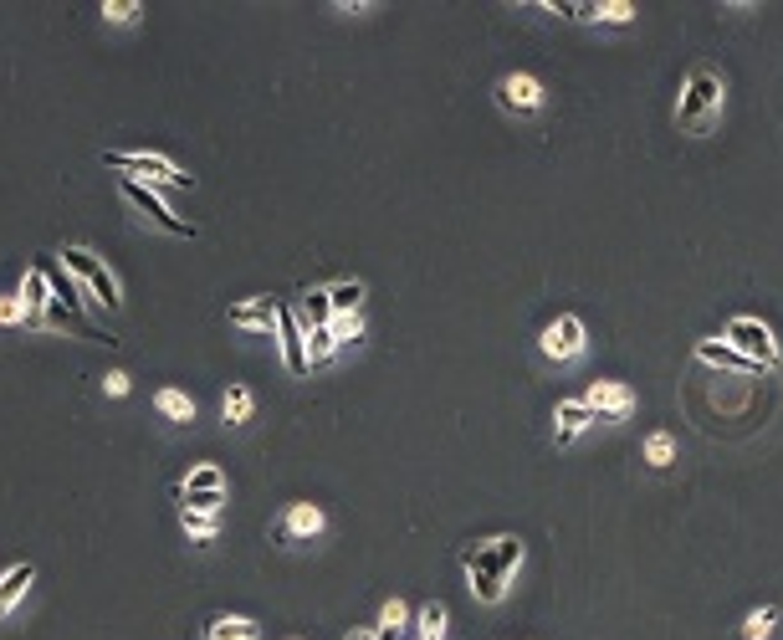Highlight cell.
Instances as JSON below:
<instances>
[{
    "label": "cell",
    "instance_id": "obj_34",
    "mask_svg": "<svg viewBox=\"0 0 783 640\" xmlns=\"http://www.w3.org/2000/svg\"><path fill=\"white\" fill-rule=\"evenodd\" d=\"M139 11H144L139 0H108V6H103V16H108V21H118V26H128V21H139Z\"/></svg>",
    "mask_w": 783,
    "mask_h": 640
},
{
    "label": "cell",
    "instance_id": "obj_5",
    "mask_svg": "<svg viewBox=\"0 0 783 640\" xmlns=\"http://www.w3.org/2000/svg\"><path fill=\"white\" fill-rule=\"evenodd\" d=\"M62 267H67V272H77L87 287H93V297H98V303H103L108 313H118V308H123V297H118V282H113V272H108V267H103L98 256L87 251V246H67V251H62Z\"/></svg>",
    "mask_w": 783,
    "mask_h": 640
},
{
    "label": "cell",
    "instance_id": "obj_7",
    "mask_svg": "<svg viewBox=\"0 0 783 640\" xmlns=\"http://www.w3.org/2000/svg\"><path fill=\"white\" fill-rule=\"evenodd\" d=\"M118 190H123V200H128V205H139V210H144V216H149L159 231H169V236H195V226L174 216V210H169V205L154 195V185H139V180H118Z\"/></svg>",
    "mask_w": 783,
    "mask_h": 640
},
{
    "label": "cell",
    "instance_id": "obj_21",
    "mask_svg": "<svg viewBox=\"0 0 783 640\" xmlns=\"http://www.w3.org/2000/svg\"><path fill=\"white\" fill-rule=\"evenodd\" d=\"M154 405H159V415H169V420H195V400L190 395H180V390H159L154 395Z\"/></svg>",
    "mask_w": 783,
    "mask_h": 640
},
{
    "label": "cell",
    "instance_id": "obj_35",
    "mask_svg": "<svg viewBox=\"0 0 783 640\" xmlns=\"http://www.w3.org/2000/svg\"><path fill=\"white\" fill-rule=\"evenodd\" d=\"M21 318H26L21 297H0V323H21Z\"/></svg>",
    "mask_w": 783,
    "mask_h": 640
},
{
    "label": "cell",
    "instance_id": "obj_23",
    "mask_svg": "<svg viewBox=\"0 0 783 640\" xmlns=\"http://www.w3.org/2000/svg\"><path fill=\"white\" fill-rule=\"evenodd\" d=\"M251 405H256V400H251V390H246V384H231V390H226V400H221V415H226L231 425H241V420L251 415Z\"/></svg>",
    "mask_w": 783,
    "mask_h": 640
},
{
    "label": "cell",
    "instance_id": "obj_22",
    "mask_svg": "<svg viewBox=\"0 0 783 640\" xmlns=\"http://www.w3.org/2000/svg\"><path fill=\"white\" fill-rule=\"evenodd\" d=\"M645 461L656 466V472L676 461V441H671V431H650V436H645Z\"/></svg>",
    "mask_w": 783,
    "mask_h": 640
},
{
    "label": "cell",
    "instance_id": "obj_30",
    "mask_svg": "<svg viewBox=\"0 0 783 640\" xmlns=\"http://www.w3.org/2000/svg\"><path fill=\"white\" fill-rule=\"evenodd\" d=\"M594 21H609V26H625V21H635V6L630 0H594Z\"/></svg>",
    "mask_w": 783,
    "mask_h": 640
},
{
    "label": "cell",
    "instance_id": "obj_9",
    "mask_svg": "<svg viewBox=\"0 0 783 640\" xmlns=\"http://www.w3.org/2000/svg\"><path fill=\"white\" fill-rule=\"evenodd\" d=\"M497 103L512 108V113H538L543 108V82L528 77V72H512L497 82Z\"/></svg>",
    "mask_w": 783,
    "mask_h": 640
},
{
    "label": "cell",
    "instance_id": "obj_2",
    "mask_svg": "<svg viewBox=\"0 0 783 640\" xmlns=\"http://www.w3.org/2000/svg\"><path fill=\"white\" fill-rule=\"evenodd\" d=\"M103 164L139 185L149 180V185H169V190H195V175H185L180 164H169L164 154H149V149H103Z\"/></svg>",
    "mask_w": 783,
    "mask_h": 640
},
{
    "label": "cell",
    "instance_id": "obj_33",
    "mask_svg": "<svg viewBox=\"0 0 783 640\" xmlns=\"http://www.w3.org/2000/svg\"><path fill=\"white\" fill-rule=\"evenodd\" d=\"M328 333L338 338V344H354V338L364 333V318H359V313H348V318H333V323H328Z\"/></svg>",
    "mask_w": 783,
    "mask_h": 640
},
{
    "label": "cell",
    "instance_id": "obj_11",
    "mask_svg": "<svg viewBox=\"0 0 783 640\" xmlns=\"http://www.w3.org/2000/svg\"><path fill=\"white\" fill-rule=\"evenodd\" d=\"M318 533H323V512H318L313 502H292L287 518L277 523V538H282V543H292V538H318Z\"/></svg>",
    "mask_w": 783,
    "mask_h": 640
},
{
    "label": "cell",
    "instance_id": "obj_28",
    "mask_svg": "<svg viewBox=\"0 0 783 640\" xmlns=\"http://www.w3.org/2000/svg\"><path fill=\"white\" fill-rule=\"evenodd\" d=\"M190 492H226V477H221V466H195V472L185 477Z\"/></svg>",
    "mask_w": 783,
    "mask_h": 640
},
{
    "label": "cell",
    "instance_id": "obj_19",
    "mask_svg": "<svg viewBox=\"0 0 783 640\" xmlns=\"http://www.w3.org/2000/svg\"><path fill=\"white\" fill-rule=\"evenodd\" d=\"M47 272V287H52V303L67 313V318H82V292L67 282V272H57V267H41Z\"/></svg>",
    "mask_w": 783,
    "mask_h": 640
},
{
    "label": "cell",
    "instance_id": "obj_24",
    "mask_svg": "<svg viewBox=\"0 0 783 640\" xmlns=\"http://www.w3.org/2000/svg\"><path fill=\"white\" fill-rule=\"evenodd\" d=\"M302 338H308V369H313V364H328V359L338 354V338H333L328 328H313V333H302Z\"/></svg>",
    "mask_w": 783,
    "mask_h": 640
},
{
    "label": "cell",
    "instance_id": "obj_25",
    "mask_svg": "<svg viewBox=\"0 0 783 640\" xmlns=\"http://www.w3.org/2000/svg\"><path fill=\"white\" fill-rule=\"evenodd\" d=\"M180 497H185V512H205V518H221V502H226V492H190V487H180Z\"/></svg>",
    "mask_w": 783,
    "mask_h": 640
},
{
    "label": "cell",
    "instance_id": "obj_17",
    "mask_svg": "<svg viewBox=\"0 0 783 640\" xmlns=\"http://www.w3.org/2000/svg\"><path fill=\"white\" fill-rule=\"evenodd\" d=\"M297 323L302 333H313V328H328L333 323V308H328V292L313 287V292H302V308H297Z\"/></svg>",
    "mask_w": 783,
    "mask_h": 640
},
{
    "label": "cell",
    "instance_id": "obj_32",
    "mask_svg": "<svg viewBox=\"0 0 783 640\" xmlns=\"http://www.w3.org/2000/svg\"><path fill=\"white\" fill-rule=\"evenodd\" d=\"M471 594H476L482 605H497L502 594H507V584H502V579H487V574H471Z\"/></svg>",
    "mask_w": 783,
    "mask_h": 640
},
{
    "label": "cell",
    "instance_id": "obj_37",
    "mask_svg": "<svg viewBox=\"0 0 783 640\" xmlns=\"http://www.w3.org/2000/svg\"><path fill=\"white\" fill-rule=\"evenodd\" d=\"M348 640H379V625H359V630L348 635Z\"/></svg>",
    "mask_w": 783,
    "mask_h": 640
},
{
    "label": "cell",
    "instance_id": "obj_8",
    "mask_svg": "<svg viewBox=\"0 0 783 640\" xmlns=\"http://www.w3.org/2000/svg\"><path fill=\"white\" fill-rule=\"evenodd\" d=\"M584 405L594 410V420H630L635 415V395L625 390V384H615V379H594Z\"/></svg>",
    "mask_w": 783,
    "mask_h": 640
},
{
    "label": "cell",
    "instance_id": "obj_6",
    "mask_svg": "<svg viewBox=\"0 0 783 640\" xmlns=\"http://www.w3.org/2000/svg\"><path fill=\"white\" fill-rule=\"evenodd\" d=\"M584 318H574V313H558L548 328H543V338H538V349L553 359V364H569V359H579L584 354Z\"/></svg>",
    "mask_w": 783,
    "mask_h": 640
},
{
    "label": "cell",
    "instance_id": "obj_18",
    "mask_svg": "<svg viewBox=\"0 0 783 640\" xmlns=\"http://www.w3.org/2000/svg\"><path fill=\"white\" fill-rule=\"evenodd\" d=\"M256 635H261V625L246 615H215L205 630V640H256Z\"/></svg>",
    "mask_w": 783,
    "mask_h": 640
},
{
    "label": "cell",
    "instance_id": "obj_13",
    "mask_svg": "<svg viewBox=\"0 0 783 640\" xmlns=\"http://www.w3.org/2000/svg\"><path fill=\"white\" fill-rule=\"evenodd\" d=\"M696 359H702V364H717V369H743V374H763V364H753L748 354H737L732 344H717V338H702V344H696Z\"/></svg>",
    "mask_w": 783,
    "mask_h": 640
},
{
    "label": "cell",
    "instance_id": "obj_12",
    "mask_svg": "<svg viewBox=\"0 0 783 640\" xmlns=\"http://www.w3.org/2000/svg\"><path fill=\"white\" fill-rule=\"evenodd\" d=\"M277 308L272 297H251V303H236L231 308V323L236 328H256V333H277Z\"/></svg>",
    "mask_w": 783,
    "mask_h": 640
},
{
    "label": "cell",
    "instance_id": "obj_26",
    "mask_svg": "<svg viewBox=\"0 0 783 640\" xmlns=\"http://www.w3.org/2000/svg\"><path fill=\"white\" fill-rule=\"evenodd\" d=\"M410 625V610H405V600H389L384 610H379V640H389V635H400Z\"/></svg>",
    "mask_w": 783,
    "mask_h": 640
},
{
    "label": "cell",
    "instance_id": "obj_3",
    "mask_svg": "<svg viewBox=\"0 0 783 640\" xmlns=\"http://www.w3.org/2000/svg\"><path fill=\"white\" fill-rule=\"evenodd\" d=\"M461 564H466V574H487V579H512V569L522 564V538H492V543H476V548H466L461 553Z\"/></svg>",
    "mask_w": 783,
    "mask_h": 640
},
{
    "label": "cell",
    "instance_id": "obj_10",
    "mask_svg": "<svg viewBox=\"0 0 783 640\" xmlns=\"http://www.w3.org/2000/svg\"><path fill=\"white\" fill-rule=\"evenodd\" d=\"M277 338H282V364L292 374H308V338H302V323L292 308H277Z\"/></svg>",
    "mask_w": 783,
    "mask_h": 640
},
{
    "label": "cell",
    "instance_id": "obj_38",
    "mask_svg": "<svg viewBox=\"0 0 783 640\" xmlns=\"http://www.w3.org/2000/svg\"><path fill=\"white\" fill-rule=\"evenodd\" d=\"M292 640H297V635H292Z\"/></svg>",
    "mask_w": 783,
    "mask_h": 640
},
{
    "label": "cell",
    "instance_id": "obj_4",
    "mask_svg": "<svg viewBox=\"0 0 783 640\" xmlns=\"http://www.w3.org/2000/svg\"><path fill=\"white\" fill-rule=\"evenodd\" d=\"M727 344H732L737 354H748L753 364H763V374L778 369V359H783L778 338H773V328H768L763 318H732V323H727Z\"/></svg>",
    "mask_w": 783,
    "mask_h": 640
},
{
    "label": "cell",
    "instance_id": "obj_1",
    "mask_svg": "<svg viewBox=\"0 0 783 640\" xmlns=\"http://www.w3.org/2000/svg\"><path fill=\"white\" fill-rule=\"evenodd\" d=\"M722 98H727V82H722L712 67H691L686 88H681V103H676L681 134H696V128H707V123L722 113Z\"/></svg>",
    "mask_w": 783,
    "mask_h": 640
},
{
    "label": "cell",
    "instance_id": "obj_27",
    "mask_svg": "<svg viewBox=\"0 0 783 640\" xmlns=\"http://www.w3.org/2000/svg\"><path fill=\"white\" fill-rule=\"evenodd\" d=\"M773 625H778V610H773V605H763V610H753V615L743 620V640H768V635H773Z\"/></svg>",
    "mask_w": 783,
    "mask_h": 640
},
{
    "label": "cell",
    "instance_id": "obj_15",
    "mask_svg": "<svg viewBox=\"0 0 783 640\" xmlns=\"http://www.w3.org/2000/svg\"><path fill=\"white\" fill-rule=\"evenodd\" d=\"M21 303H26V323H41V318H47V308H52V287H47V272H41V267H31L26 272V282H21Z\"/></svg>",
    "mask_w": 783,
    "mask_h": 640
},
{
    "label": "cell",
    "instance_id": "obj_20",
    "mask_svg": "<svg viewBox=\"0 0 783 640\" xmlns=\"http://www.w3.org/2000/svg\"><path fill=\"white\" fill-rule=\"evenodd\" d=\"M323 292H328V308H333V318L359 313V303H364V282H333V287H323Z\"/></svg>",
    "mask_w": 783,
    "mask_h": 640
},
{
    "label": "cell",
    "instance_id": "obj_31",
    "mask_svg": "<svg viewBox=\"0 0 783 640\" xmlns=\"http://www.w3.org/2000/svg\"><path fill=\"white\" fill-rule=\"evenodd\" d=\"M180 523H185V533L200 538V543H210L215 528H221V518H205V512H180Z\"/></svg>",
    "mask_w": 783,
    "mask_h": 640
},
{
    "label": "cell",
    "instance_id": "obj_29",
    "mask_svg": "<svg viewBox=\"0 0 783 640\" xmlns=\"http://www.w3.org/2000/svg\"><path fill=\"white\" fill-rule=\"evenodd\" d=\"M446 620H451V615H446L441 600L425 605V610H420V630H425V640H446Z\"/></svg>",
    "mask_w": 783,
    "mask_h": 640
},
{
    "label": "cell",
    "instance_id": "obj_36",
    "mask_svg": "<svg viewBox=\"0 0 783 640\" xmlns=\"http://www.w3.org/2000/svg\"><path fill=\"white\" fill-rule=\"evenodd\" d=\"M103 390H108V395H128V374H108Z\"/></svg>",
    "mask_w": 783,
    "mask_h": 640
},
{
    "label": "cell",
    "instance_id": "obj_16",
    "mask_svg": "<svg viewBox=\"0 0 783 640\" xmlns=\"http://www.w3.org/2000/svg\"><path fill=\"white\" fill-rule=\"evenodd\" d=\"M31 579H36V569L31 564H11L6 574H0V620L11 615V605L21 600V594L31 589Z\"/></svg>",
    "mask_w": 783,
    "mask_h": 640
},
{
    "label": "cell",
    "instance_id": "obj_14",
    "mask_svg": "<svg viewBox=\"0 0 783 640\" xmlns=\"http://www.w3.org/2000/svg\"><path fill=\"white\" fill-rule=\"evenodd\" d=\"M553 420H558V446H569L584 425H594V410L584 400H558L553 405Z\"/></svg>",
    "mask_w": 783,
    "mask_h": 640
}]
</instances>
